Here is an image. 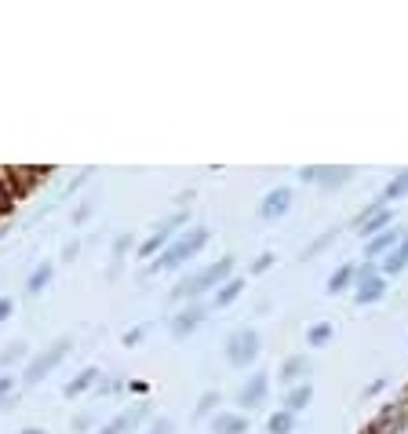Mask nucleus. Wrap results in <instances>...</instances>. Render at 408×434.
Returning a JSON list of instances; mask_svg holds the SVG:
<instances>
[{
    "label": "nucleus",
    "mask_w": 408,
    "mask_h": 434,
    "mask_svg": "<svg viewBox=\"0 0 408 434\" xmlns=\"http://www.w3.org/2000/svg\"><path fill=\"white\" fill-rule=\"evenodd\" d=\"M259 351H263V339H259V332H256L252 325L234 329V332L226 336V347H223V354H226V361H230L234 368H248V365L259 358Z\"/></svg>",
    "instance_id": "nucleus-3"
},
{
    "label": "nucleus",
    "mask_w": 408,
    "mask_h": 434,
    "mask_svg": "<svg viewBox=\"0 0 408 434\" xmlns=\"http://www.w3.org/2000/svg\"><path fill=\"white\" fill-rule=\"evenodd\" d=\"M292 430H295V416L288 409H281L266 420V434H292Z\"/></svg>",
    "instance_id": "nucleus-25"
},
{
    "label": "nucleus",
    "mask_w": 408,
    "mask_h": 434,
    "mask_svg": "<svg viewBox=\"0 0 408 434\" xmlns=\"http://www.w3.org/2000/svg\"><path fill=\"white\" fill-rule=\"evenodd\" d=\"M77 252H80V241H70L66 248H62V263H73V259H77Z\"/></svg>",
    "instance_id": "nucleus-30"
},
{
    "label": "nucleus",
    "mask_w": 408,
    "mask_h": 434,
    "mask_svg": "<svg viewBox=\"0 0 408 434\" xmlns=\"http://www.w3.org/2000/svg\"><path fill=\"white\" fill-rule=\"evenodd\" d=\"M211 434H248V416H241V413H215L211 416Z\"/></svg>",
    "instance_id": "nucleus-13"
},
{
    "label": "nucleus",
    "mask_w": 408,
    "mask_h": 434,
    "mask_svg": "<svg viewBox=\"0 0 408 434\" xmlns=\"http://www.w3.org/2000/svg\"><path fill=\"white\" fill-rule=\"evenodd\" d=\"M273 259H277L273 252H263V256H256V259H252V267H248V274H266V270L273 267Z\"/></svg>",
    "instance_id": "nucleus-29"
},
{
    "label": "nucleus",
    "mask_w": 408,
    "mask_h": 434,
    "mask_svg": "<svg viewBox=\"0 0 408 434\" xmlns=\"http://www.w3.org/2000/svg\"><path fill=\"white\" fill-rule=\"evenodd\" d=\"M335 237H339V227H332V230H325L321 237H313L303 252H299V263H310V259H318L321 252H328V248L335 244Z\"/></svg>",
    "instance_id": "nucleus-17"
},
{
    "label": "nucleus",
    "mask_w": 408,
    "mask_h": 434,
    "mask_svg": "<svg viewBox=\"0 0 408 434\" xmlns=\"http://www.w3.org/2000/svg\"><path fill=\"white\" fill-rule=\"evenodd\" d=\"M146 336V325H139V329H132L128 336H124V343H139V339Z\"/></svg>",
    "instance_id": "nucleus-37"
},
{
    "label": "nucleus",
    "mask_w": 408,
    "mask_h": 434,
    "mask_svg": "<svg viewBox=\"0 0 408 434\" xmlns=\"http://www.w3.org/2000/svg\"><path fill=\"white\" fill-rule=\"evenodd\" d=\"M26 351H29V347L22 343V339H11V343H8L4 351H0V365H15V361H19Z\"/></svg>",
    "instance_id": "nucleus-27"
},
{
    "label": "nucleus",
    "mask_w": 408,
    "mask_h": 434,
    "mask_svg": "<svg viewBox=\"0 0 408 434\" xmlns=\"http://www.w3.org/2000/svg\"><path fill=\"white\" fill-rule=\"evenodd\" d=\"M401 244V230H383L380 237H372V241H365V256H368V263H375V259H387L394 248Z\"/></svg>",
    "instance_id": "nucleus-10"
},
{
    "label": "nucleus",
    "mask_w": 408,
    "mask_h": 434,
    "mask_svg": "<svg viewBox=\"0 0 408 434\" xmlns=\"http://www.w3.org/2000/svg\"><path fill=\"white\" fill-rule=\"evenodd\" d=\"M11 314V299H0V321H4Z\"/></svg>",
    "instance_id": "nucleus-38"
},
{
    "label": "nucleus",
    "mask_w": 408,
    "mask_h": 434,
    "mask_svg": "<svg viewBox=\"0 0 408 434\" xmlns=\"http://www.w3.org/2000/svg\"><path fill=\"white\" fill-rule=\"evenodd\" d=\"M70 347H73V339H70V336L55 339V343H51L48 351H41V354H37L33 361L26 365V376H22V383H26V387H37V383H41V380L48 376L51 368H58V361L70 354Z\"/></svg>",
    "instance_id": "nucleus-4"
},
{
    "label": "nucleus",
    "mask_w": 408,
    "mask_h": 434,
    "mask_svg": "<svg viewBox=\"0 0 408 434\" xmlns=\"http://www.w3.org/2000/svg\"><path fill=\"white\" fill-rule=\"evenodd\" d=\"M19 434H44L41 427H26V430H19Z\"/></svg>",
    "instance_id": "nucleus-39"
},
{
    "label": "nucleus",
    "mask_w": 408,
    "mask_h": 434,
    "mask_svg": "<svg viewBox=\"0 0 408 434\" xmlns=\"http://www.w3.org/2000/svg\"><path fill=\"white\" fill-rule=\"evenodd\" d=\"M241 292H244V277H230V281H223V285L215 289V296H211L208 310H223V306H230Z\"/></svg>",
    "instance_id": "nucleus-14"
},
{
    "label": "nucleus",
    "mask_w": 408,
    "mask_h": 434,
    "mask_svg": "<svg viewBox=\"0 0 408 434\" xmlns=\"http://www.w3.org/2000/svg\"><path fill=\"white\" fill-rule=\"evenodd\" d=\"M204 318H208V306H201V303L186 306L182 314H175V321H172V336H175V339H186L197 325H204Z\"/></svg>",
    "instance_id": "nucleus-8"
},
{
    "label": "nucleus",
    "mask_w": 408,
    "mask_h": 434,
    "mask_svg": "<svg viewBox=\"0 0 408 434\" xmlns=\"http://www.w3.org/2000/svg\"><path fill=\"white\" fill-rule=\"evenodd\" d=\"M310 401H313V383H295V387H288L285 391V409L295 416V413H303L306 405H310Z\"/></svg>",
    "instance_id": "nucleus-15"
},
{
    "label": "nucleus",
    "mask_w": 408,
    "mask_h": 434,
    "mask_svg": "<svg viewBox=\"0 0 408 434\" xmlns=\"http://www.w3.org/2000/svg\"><path fill=\"white\" fill-rule=\"evenodd\" d=\"M168 244H172V237H168V234H161V230H157L153 237H146L142 244H135V256H139V259H146V256H153V259H157V256H161V252H164Z\"/></svg>",
    "instance_id": "nucleus-22"
},
{
    "label": "nucleus",
    "mask_w": 408,
    "mask_h": 434,
    "mask_svg": "<svg viewBox=\"0 0 408 434\" xmlns=\"http://www.w3.org/2000/svg\"><path fill=\"white\" fill-rule=\"evenodd\" d=\"M292 201H295L292 186H273V190L259 201V219H263V223H277V219H285V215L292 212Z\"/></svg>",
    "instance_id": "nucleus-6"
},
{
    "label": "nucleus",
    "mask_w": 408,
    "mask_h": 434,
    "mask_svg": "<svg viewBox=\"0 0 408 434\" xmlns=\"http://www.w3.org/2000/svg\"><path fill=\"white\" fill-rule=\"evenodd\" d=\"M11 387H15V380L0 376V405H4V401H11Z\"/></svg>",
    "instance_id": "nucleus-31"
},
{
    "label": "nucleus",
    "mask_w": 408,
    "mask_h": 434,
    "mask_svg": "<svg viewBox=\"0 0 408 434\" xmlns=\"http://www.w3.org/2000/svg\"><path fill=\"white\" fill-rule=\"evenodd\" d=\"M404 267H408V237H401V244H397L394 252L383 259V267H380V270H383L387 277H394V274H401Z\"/></svg>",
    "instance_id": "nucleus-21"
},
{
    "label": "nucleus",
    "mask_w": 408,
    "mask_h": 434,
    "mask_svg": "<svg viewBox=\"0 0 408 434\" xmlns=\"http://www.w3.org/2000/svg\"><path fill=\"white\" fill-rule=\"evenodd\" d=\"M230 270H234V259L230 256H223L219 263H211V267H204V270H197V274H190V277H182V281H175V289H172V299H194V296H204L208 289H219L223 281H230Z\"/></svg>",
    "instance_id": "nucleus-2"
},
{
    "label": "nucleus",
    "mask_w": 408,
    "mask_h": 434,
    "mask_svg": "<svg viewBox=\"0 0 408 434\" xmlns=\"http://www.w3.org/2000/svg\"><path fill=\"white\" fill-rule=\"evenodd\" d=\"M390 223H394V208L390 205H368V208H361L357 215H354V234L357 237H365V241H372V237H380L383 230H390Z\"/></svg>",
    "instance_id": "nucleus-5"
},
{
    "label": "nucleus",
    "mask_w": 408,
    "mask_h": 434,
    "mask_svg": "<svg viewBox=\"0 0 408 434\" xmlns=\"http://www.w3.org/2000/svg\"><path fill=\"white\" fill-rule=\"evenodd\" d=\"M383 296H387V281H383L380 274H375V277H365V281L354 285V303H357V306H372V303H380Z\"/></svg>",
    "instance_id": "nucleus-11"
},
{
    "label": "nucleus",
    "mask_w": 408,
    "mask_h": 434,
    "mask_svg": "<svg viewBox=\"0 0 408 434\" xmlns=\"http://www.w3.org/2000/svg\"><path fill=\"white\" fill-rule=\"evenodd\" d=\"M299 179H303V182H318V165H306V168H299Z\"/></svg>",
    "instance_id": "nucleus-32"
},
{
    "label": "nucleus",
    "mask_w": 408,
    "mask_h": 434,
    "mask_svg": "<svg viewBox=\"0 0 408 434\" xmlns=\"http://www.w3.org/2000/svg\"><path fill=\"white\" fill-rule=\"evenodd\" d=\"M132 244H135V241H132V234H120V237L113 241V267H117V263L124 259V252H128Z\"/></svg>",
    "instance_id": "nucleus-28"
},
{
    "label": "nucleus",
    "mask_w": 408,
    "mask_h": 434,
    "mask_svg": "<svg viewBox=\"0 0 408 434\" xmlns=\"http://www.w3.org/2000/svg\"><path fill=\"white\" fill-rule=\"evenodd\" d=\"M350 179H354V168H347V165H321V168H318V182H321L325 194L342 190Z\"/></svg>",
    "instance_id": "nucleus-9"
},
{
    "label": "nucleus",
    "mask_w": 408,
    "mask_h": 434,
    "mask_svg": "<svg viewBox=\"0 0 408 434\" xmlns=\"http://www.w3.org/2000/svg\"><path fill=\"white\" fill-rule=\"evenodd\" d=\"M51 277H55V267H51V263H41V267L33 270V277H29V281H26V292H29V296H37V292H44V289H48V281H51Z\"/></svg>",
    "instance_id": "nucleus-24"
},
{
    "label": "nucleus",
    "mask_w": 408,
    "mask_h": 434,
    "mask_svg": "<svg viewBox=\"0 0 408 434\" xmlns=\"http://www.w3.org/2000/svg\"><path fill=\"white\" fill-rule=\"evenodd\" d=\"M150 434H175V427H172V423H168V420H157V423H153V430H150Z\"/></svg>",
    "instance_id": "nucleus-36"
},
{
    "label": "nucleus",
    "mask_w": 408,
    "mask_h": 434,
    "mask_svg": "<svg viewBox=\"0 0 408 434\" xmlns=\"http://www.w3.org/2000/svg\"><path fill=\"white\" fill-rule=\"evenodd\" d=\"M95 383H99V368H80L73 376V383H66V398H80L84 391H91Z\"/></svg>",
    "instance_id": "nucleus-20"
},
{
    "label": "nucleus",
    "mask_w": 408,
    "mask_h": 434,
    "mask_svg": "<svg viewBox=\"0 0 408 434\" xmlns=\"http://www.w3.org/2000/svg\"><path fill=\"white\" fill-rule=\"evenodd\" d=\"M350 285H357V267L354 263H342V267H335L332 270V277H328V296H342Z\"/></svg>",
    "instance_id": "nucleus-12"
},
{
    "label": "nucleus",
    "mask_w": 408,
    "mask_h": 434,
    "mask_svg": "<svg viewBox=\"0 0 408 434\" xmlns=\"http://www.w3.org/2000/svg\"><path fill=\"white\" fill-rule=\"evenodd\" d=\"M383 387H387V380H383V376H380V380H372V383L365 387V398H375V394H380Z\"/></svg>",
    "instance_id": "nucleus-34"
},
{
    "label": "nucleus",
    "mask_w": 408,
    "mask_h": 434,
    "mask_svg": "<svg viewBox=\"0 0 408 434\" xmlns=\"http://www.w3.org/2000/svg\"><path fill=\"white\" fill-rule=\"evenodd\" d=\"M375 274H380V270H375V263H361V267H357V281H365V277H375Z\"/></svg>",
    "instance_id": "nucleus-35"
},
{
    "label": "nucleus",
    "mask_w": 408,
    "mask_h": 434,
    "mask_svg": "<svg viewBox=\"0 0 408 434\" xmlns=\"http://www.w3.org/2000/svg\"><path fill=\"white\" fill-rule=\"evenodd\" d=\"M266 394H270V380H266V372H256V376L237 391V409H259L263 401H266Z\"/></svg>",
    "instance_id": "nucleus-7"
},
{
    "label": "nucleus",
    "mask_w": 408,
    "mask_h": 434,
    "mask_svg": "<svg viewBox=\"0 0 408 434\" xmlns=\"http://www.w3.org/2000/svg\"><path fill=\"white\" fill-rule=\"evenodd\" d=\"M401 197H408V168H404V172H397V175L383 186L380 205H394V201H401Z\"/></svg>",
    "instance_id": "nucleus-19"
},
{
    "label": "nucleus",
    "mask_w": 408,
    "mask_h": 434,
    "mask_svg": "<svg viewBox=\"0 0 408 434\" xmlns=\"http://www.w3.org/2000/svg\"><path fill=\"white\" fill-rule=\"evenodd\" d=\"M219 401H223V394H219V391H208V394H201V401H197V413H194V420L215 416V409H219Z\"/></svg>",
    "instance_id": "nucleus-26"
},
{
    "label": "nucleus",
    "mask_w": 408,
    "mask_h": 434,
    "mask_svg": "<svg viewBox=\"0 0 408 434\" xmlns=\"http://www.w3.org/2000/svg\"><path fill=\"white\" fill-rule=\"evenodd\" d=\"M88 215H91V201H84V205H80V208H77V212H73V223H77V227H80V223H84V219H88Z\"/></svg>",
    "instance_id": "nucleus-33"
},
{
    "label": "nucleus",
    "mask_w": 408,
    "mask_h": 434,
    "mask_svg": "<svg viewBox=\"0 0 408 434\" xmlns=\"http://www.w3.org/2000/svg\"><path fill=\"white\" fill-rule=\"evenodd\" d=\"M146 413H150V409H128V413H120L117 420H110L99 434H128L132 427H139V420H142Z\"/></svg>",
    "instance_id": "nucleus-18"
},
{
    "label": "nucleus",
    "mask_w": 408,
    "mask_h": 434,
    "mask_svg": "<svg viewBox=\"0 0 408 434\" xmlns=\"http://www.w3.org/2000/svg\"><path fill=\"white\" fill-rule=\"evenodd\" d=\"M332 336H335V325L318 321V325H310V329H306V343H310V347H328V343H332Z\"/></svg>",
    "instance_id": "nucleus-23"
},
{
    "label": "nucleus",
    "mask_w": 408,
    "mask_h": 434,
    "mask_svg": "<svg viewBox=\"0 0 408 434\" xmlns=\"http://www.w3.org/2000/svg\"><path fill=\"white\" fill-rule=\"evenodd\" d=\"M204 244H208V227H190V230L179 234V237L164 248V252L146 267V274H161V270H168V267H182L186 259H194Z\"/></svg>",
    "instance_id": "nucleus-1"
},
{
    "label": "nucleus",
    "mask_w": 408,
    "mask_h": 434,
    "mask_svg": "<svg viewBox=\"0 0 408 434\" xmlns=\"http://www.w3.org/2000/svg\"><path fill=\"white\" fill-rule=\"evenodd\" d=\"M306 372H310V358L306 354H295V358H288L285 365H281V383L295 387V383H303Z\"/></svg>",
    "instance_id": "nucleus-16"
}]
</instances>
